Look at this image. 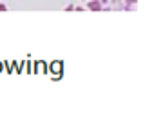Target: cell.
<instances>
[{
	"label": "cell",
	"instance_id": "6da1fadb",
	"mask_svg": "<svg viewBox=\"0 0 154 127\" xmlns=\"http://www.w3.org/2000/svg\"><path fill=\"white\" fill-rule=\"evenodd\" d=\"M89 9L91 11H100L102 9V4L98 2V0H91V2H89Z\"/></svg>",
	"mask_w": 154,
	"mask_h": 127
},
{
	"label": "cell",
	"instance_id": "7a4b0ae2",
	"mask_svg": "<svg viewBox=\"0 0 154 127\" xmlns=\"http://www.w3.org/2000/svg\"><path fill=\"white\" fill-rule=\"evenodd\" d=\"M125 2H127V4H129V8H131V6H134V4L138 2V0H125Z\"/></svg>",
	"mask_w": 154,
	"mask_h": 127
},
{
	"label": "cell",
	"instance_id": "3957f363",
	"mask_svg": "<svg viewBox=\"0 0 154 127\" xmlns=\"http://www.w3.org/2000/svg\"><path fill=\"white\" fill-rule=\"evenodd\" d=\"M6 9H8V8H6L4 4H0V11H6Z\"/></svg>",
	"mask_w": 154,
	"mask_h": 127
}]
</instances>
